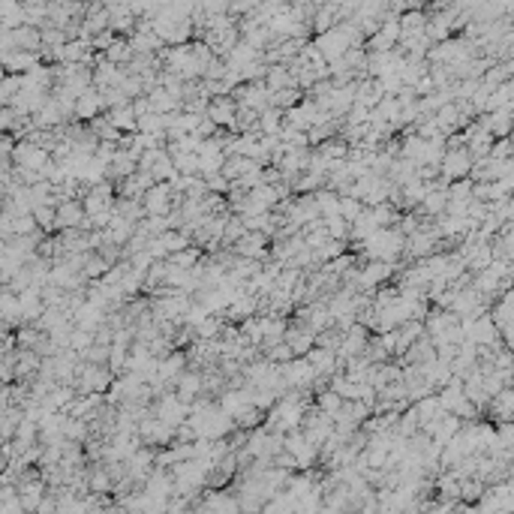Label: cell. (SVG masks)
<instances>
[{
	"instance_id": "cell-1",
	"label": "cell",
	"mask_w": 514,
	"mask_h": 514,
	"mask_svg": "<svg viewBox=\"0 0 514 514\" xmlns=\"http://www.w3.org/2000/svg\"><path fill=\"white\" fill-rule=\"evenodd\" d=\"M472 166H476V157L469 154V147H449L439 162V178L442 181H457V178H469Z\"/></svg>"
},
{
	"instance_id": "cell-2",
	"label": "cell",
	"mask_w": 514,
	"mask_h": 514,
	"mask_svg": "<svg viewBox=\"0 0 514 514\" xmlns=\"http://www.w3.org/2000/svg\"><path fill=\"white\" fill-rule=\"evenodd\" d=\"M397 274V265L394 262H385V259H364V265L358 268V289L364 292H373L379 286Z\"/></svg>"
},
{
	"instance_id": "cell-3",
	"label": "cell",
	"mask_w": 514,
	"mask_h": 514,
	"mask_svg": "<svg viewBox=\"0 0 514 514\" xmlns=\"http://www.w3.org/2000/svg\"><path fill=\"white\" fill-rule=\"evenodd\" d=\"M51 151L43 145H36L31 139H24L16 145V154H12V162H16L19 169H33V172H46V166L51 162Z\"/></svg>"
},
{
	"instance_id": "cell-4",
	"label": "cell",
	"mask_w": 514,
	"mask_h": 514,
	"mask_svg": "<svg viewBox=\"0 0 514 514\" xmlns=\"http://www.w3.org/2000/svg\"><path fill=\"white\" fill-rule=\"evenodd\" d=\"M142 201H145L147 216L172 214V211H174V187L166 184V181H157V184L142 196Z\"/></svg>"
},
{
	"instance_id": "cell-5",
	"label": "cell",
	"mask_w": 514,
	"mask_h": 514,
	"mask_svg": "<svg viewBox=\"0 0 514 514\" xmlns=\"http://www.w3.org/2000/svg\"><path fill=\"white\" fill-rule=\"evenodd\" d=\"M208 117L214 120L216 127H226L238 132V100L232 93H223V97H214L208 105Z\"/></svg>"
},
{
	"instance_id": "cell-6",
	"label": "cell",
	"mask_w": 514,
	"mask_h": 514,
	"mask_svg": "<svg viewBox=\"0 0 514 514\" xmlns=\"http://www.w3.org/2000/svg\"><path fill=\"white\" fill-rule=\"evenodd\" d=\"M271 243H274V238H271L268 232H250V229H247V235H243L232 250L238 256H247V259L268 262L271 259Z\"/></svg>"
},
{
	"instance_id": "cell-7",
	"label": "cell",
	"mask_w": 514,
	"mask_h": 514,
	"mask_svg": "<svg viewBox=\"0 0 514 514\" xmlns=\"http://www.w3.org/2000/svg\"><path fill=\"white\" fill-rule=\"evenodd\" d=\"M313 43L325 51V58L328 61H337V58H343V54L352 48V39H349V33H346V27L343 24H337V27H331L328 33H316V39Z\"/></svg>"
},
{
	"instance_id": "cell-8",
	"label": "cell",
	"mask_w": 514,
	"mask_h": 514,
	"mask_svg": "<svg viewBox=\"0 0 514 514\" xmlns=\"http://www.w3.org/2000/svg\"><path fill=\"white\" fill-rule=\"evenodd\" d=\"M0 61H4L6 73H31V70H36L39 63H46L43 54H39V51H27V48L4 51V54H0Z\"/></svg>"
},
{
	"instance_id": "cell-9",
	"label": "cell",
	"mask_w": 514,
	"mask_h": 514,
	"mask_svg": "<svg viewBox=\"0 0 514 514\" xmlns=\"http://www.w3.org/2000/svg\"><path fill=\"white\" fill-rule=\"evenodd\" d=\"M105 112V97H103V90H97V88H90V90H85L78 97V103H75V120H85V124H90L97 115H103Z\"/></svg>"
},
{
	"instance_id": "cell-10",
	"label": "cell",
	"mask_w": 514,
	"mask_h": 514,
	"mask_svg": "<svg viewBox=\"0 0 514 514\" xmlns=\"http://www.w3.org/2000/svg\"><path fill=\"white\" fill-rule=\"evenodd\" d=\"M85 216L88 211L81 205V199H63L58 205V232H63V229H81Z\"/></svg>"
},
{
	"instance_id": "cell-11",
	"label": "cell",
	"mask_w": 514,
	"mask_h": 514,
	"mask_svg": "<svg viewBox=\"0 0 514 514\" xmlns=\"http://www.w3.org/2000/svg\"><path fill=\"white\" fill-rule=\"evenodd\" d=\"M132 172H139V154L130 151V147H120V151L115 154V159L108 162V181L130 178Z\"/></svg>"
},
{
	"instance_id": "cell-12",
	"label": "cell",
	"mask_w": 514,
	"mask_h": 514,
	"mask_svg": "<svg viewBox=\"0 0 514 514\" xmlns=\"http://www.w3.org/2000/svg\"><path fill=\"white\" fill-rule=\"evenodd\" d=\"M16 36V48H27V51H43V27L36 24H21L12 31Z\"/></svg>"
},
{
	"instance_id": "cell-13",
	"label": "cell",
	"mask_w": 514,
	"mask_h": 514,
	"mask_svg": "<svg viewBox=\"0 0 514 514\" xmlns=\"http://www.w3.org/2000/svg\"><path fill=\"white\" fill-rule=\"evenodd\" d=\"M283 127H286V112H283V108L268 105L265 112L259 115V130H262L265 135H280Z\"/></svg>"
},
{
	"instance_id": "cell-14",
	"label": "cell",
	"mask_w": 514,
	"mask_h": 514,
	"mask_svg": "<svg viewBox=\"0 0 514 514\" xmlns=\"http://www.w3.org/2000/svg\"><path fill=\"white\" fill-rule=\"evenodd\" d=\"M108 117L112 124L124 132H139V115L132 112V103L130 105H120V108H108Z\"/></svg>"
},
{
	"instance_id": "cell-15",
	"label": "cell",
	"mask_w": 514,
	"mask_h": 514,
	"mask_svg": "<svg viewBox=\"0 0 514 514\" xmlns=\"http://www.w3.org/2000/svg\"><path fill=\"white\" fill-rule=\"evenodd\" d=\"M343 403H346L343 394H340L337 388H331V385H328V388H322V391H316V406H319V409H325L328 415H337V412H340V409H343Z\"/></svg>"
},
{
	"instance_id": "cell-16",
	"label": "cell",
	"mask_w": 514,
	"mask_h": 514,
	"mask_svg": "<svg viewBox=\"0 0 514 514\" xmlns=\"http://www.w3.org/2000/svg\"><path fill=\"white\" fill-rule=\"evenodd\" d=\"M181 174H199V151H181V147H169Z\"/></svg>"
},
{
	"instance_id": "cell-17",
	"label": "cell",
	"mask_w": 514,
	"mask_h": 514,
	"mask_svg": "<svg viewBox=\"0 0 514 514\" xmlns=\"http://www.w3.org/2000/svg\"><path fill=\"white\" fill-rule=\"evenodd\" d=\"M307 97V93L301 90V88H280V90H271V105H277V108H292V105H298Z\"/></svg>"
},
{
	"instance_id": "cell-18",
	"label": "cell",
	"mask_w": 514,
	"mask_h": 514,
	"mask_svg": "<svg viewBox=\"0 0 514 514\" xmlns=\"http://www.w3.org/2000/svg\"><path fill=\"white\" fill-rule=\"evenodd\" d=\"M21 90H24V73H6L4 88H0V103L9 105Z\"/></svg>"
},
{
	"instance_id": "cell-19",
	"label": "cell",
	"mask_w": 514,
	"mask_h": 514,
	"mask_svg": "<svg viewBox=\"0 0 514 514\" xmlns=\"http://www.w3.org/2000/svg\"><path fill=\"white\" fill-rule=\"evenodd\" d=\"M108 268H112V265H108L97 250H90L88 259H85V268H81V274H85L88 280H103V277L108 274Z\"/></svg>"
},
{
	"instance_id": "cell-20",
	"label": "cell",
	"mask_w": 514,
	"mask_h": 514,
	"mask_svg": "<svg viewBox=\"0 0 514 514\" xmlns=\"http://www.w3.org/2000/svg\"><path fill=\"white\" fill-rule=\"evenodd\" d=\"M151 172H154V178H157V181H166V184L174 178V174H181V172H178V166H174L172 154H169V147L159 154V159L154 162V169H151Z\"/></svg>"
},
{
	"instance_id": "cell-21",
	"label": "cell",
	"mask_w": 514,
	"mask_h": 514,
	"mask_svg": "<svg viewBox=\"0 0 514 514\" xmlns=\"http://www.w3.org/2000/svg\"><path fill=\"white\" fill-rule=\"evenodd\" d=\"M364 208H367V205H364V199H355V196H343L340 199V214L346 216L349 223H355L358 216L364 214Z\"/></svg>"
},
{
	"instance_id": "cell-22",
	"label": "cell",
	"mask_w": 514,
	"mask_h": 514,
	"mask_svg": "<svg viewBox=\"0 0 514 514\" xmlns=\"http://www.w3.org/2000/svg\"><path fill=\"white\" fill-rule=\"evenodd\" d=\"M265 358L277 361V364H286V361H292V358H295V349L289 346V340H277L274 346H271V349L265 352Z\"/></svg>"
},
{
	"instance_id": "cell-23",
	"label": "cell",
	"mask_w": 514,
	"mask_h": 514,
	"mask_svg": "<svg viewBox=\"0 0 514 514\" xmlns=\"http://www.w3.org/2000/svg\"><path fill=\"white\" fill-rule=\"evenodd\" d=\"M496 436H499V449L514 451V418L511 421H496Z\"/></svg>"
},
{
	"instance_id": "cell-24",
	"label": "cell",
	"mask_w": 514,
	"mask_h": 514,
	"mask_svg": "<svg viewBox=\"0 0 514 514\" xmlns=\"http://www.w3.org/2000/svg\"><path fill=\"white\" fill-rule=\"evenodd\" d=\"M115 39H117V33L112 31V27H105V31L93 33V51H108V48H112Z\"/></svg>"
},
{
	"instance_id": "cell-25",
	"label": "cell",
	"mask_w": 514,
	"mask_h": 514,
	"mask_svg": "<svg viewBox=\"0 0 514 514\" xmlns=\"http://www.w3.org/2000/svg\"><path fill=\"white\" fill-rule=\"evenodd\" d=\"M132 112L139 115V117L151 115V112H154V105H151V97H147V93H145V97H135V100H132Z\"/></svg>"
},
{
	"instance_id": "cell-26",
	"label": "cell",
	"mask_w": 514,
	"mask_h": 514,
	"mask_svg": "<svg viewBox=\"0 0 514 514\" xmlns=\"http://www.w3.org/2000/svg\"><path fill=\"white\" fill-rule=\"evenodd\" d=\"M51 0H24V6H48Z\"/></svg>"
},
{
	"instance_id": "cell-27",
	"label": "cell",
	"mask_w": 514,
	"mask_h": 514,
	"mask_svg": "<svg viewBox=\"0 0 514 514\" xmlns=\"http://www.w3.org/2000/svg\"><path fill=\"white\" fill-rule=\"evenodd\" d=\"M508 385H514V367L508 370Z\"/></svg>"
}]
</instances>
